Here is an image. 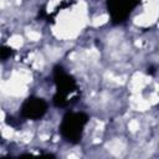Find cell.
<instances>
[{
	"label": "cell",
	"instance_id": "cell-2",
	"mask_svg": "<svg viewBox=\"0 0 159 159\" xmlns=\"http://www.w3.org/2000/svg\"><path fill=\"white\" fill-rule=\"evenodd\" d=\"M108 150L113 154V155H117V157H119V155H123V153H124V150H125V144L120 140V139H118V138H116V139H113L111 143H108Z\"/></svg>",
	"mask_w": 159,
	"mask_h": 159
},
{
	"label": "cell",
	"instance_id": "cell-15",
	"mask_svg": "<svg viewBox=\"0 0 159 159\" xmlns=\"http://www.w3.org/2000/svg\"><path fill=\"white\" fill-rule=\"evenodd\" d=\"M4 117H5V114H4V112L1 111V120H4Z\"/></svg>",
	"mask_w": 159,
	"mask_h": 159
},
{
	"label": "cell",
	"instance_id": "cell-4",
	"mask_svg": "<svg viewBox=\"0 0 159 159\" xmlns=\"http://www.w3.org/2000/svg\"><path fill=\"white\" fill-rule=\"evenodd\" d=\"M149 106H150L149 101H145V99L140 98L139 96H134L133 97V107L137 111H147L149 108Z\"/></svg>",
	"mask_w": 159,
	"mask_h": 159
},
{
	"label": "cell",
	"instance_id": "cell-16",
	"mask_svg": "<svg viewBox=\"0 0 159 159\" xmlns=\"http://www.w3.org/2000/svg\"><path fill=\"white\" fill-rule=\"evenodd\" d=\"M158 26H159V24H158Z\"/></svg>",
	"mask_w": 159,
	"mask_h": 159
},
{
	"label": "cell",
	"instance_id": "cell-9",
	"mask_svg": "<svg viewBox=\"0 0 159 159\" xmlns=\"http://www.w3.org/2000/svg\"><path fill=\"white\" fill-rule=\"evenodd\" d=\"M26 36L31 40V41H39L41 39V34L37 32V31H34V30H30L26 32Z\"/></svg>",
	"mask_w": 159,
	"mask_h": 159
},
{
	"label": "cell",
	"instance_id": "cell-14",
	"mask_svg": "<svg viewBox=\"0 0 159 159\" xmlns=\"http://www.w3.org/2000/svg\"><path fill=\"white\" fill-rule=\"evenodd\" d=\"M158 99H159V97H158L157 94H152V96H150V99H149V103H150V104H155V103L158 102Z\"/></svg>",
	"mask_w": 159,
	"mask_h": 159
},
{
	"label": "cell",
	"instance_id": "cell-5",
	"mask_svg": "<svg viewBox=\"0 0 159 159\" xmlns=\"http://www.w3.org/2000/svg\"><path fill=\"white\" fill-rule=\"evenodd\" d=\"M134 22L137 24V25H139V26H148V25H150V24H153L154 21L144 12V14H142V15H139V16H137L135 19H134Z\"/></svg>",
	"mask_w": 159,
	"mask_h": 159
},
{
	"label": "cell",
	"instance_id": "cell-13",
	"mask_svg": "<svg viewBox=\"0 0 159 159\" xmlns=\"http://www.w3.org/2000/svg\"><path fill=\"white\" fill-rule=\"evenodd\" d=\"M61 0H50V2L47 4V11H53V9L60 4Z\"/></svg>",
	"mask_w": 159,
	"mask_h": 159
},
{
	"label": "cell",
	"instance_id": "cell-7",
	"mask_svg": "<svg viewBox=\"0 0 159 159\" xmlns=\"http://www.w3.org/2000/svg\"><path fill=\"white\" fill-rule=\"evenodd\" d=\"M17 78H20L24 83H29L30 81H31V73L29 72V71H26V70H20V71H16L15 73H14Z\"/></svg>",
	"mask_w": 159,
	"mask_h": 159
},
{
	"label": "cell",
	"instance_id": "cell-10",
	"mask_svg": "<svg viewBox=\"0 0 159 159\" xmlns=\"http://www.w3.org/2000/svg\"><path fill=\"white\" fill-rule=\"evenodd\" d=\"M1 134H2V137L4 138H7V139H10L12 135H14V129L12 128H10V127H2V129H1Z\"/></svg>",
	"mask_w": 159,
	"mask_h": 159
},
{
	"label": "cell",
	"instance_id": "cell-8",
	"mask_svg": "<svg viewBox=\"0 0 159 159\" xmlns=\"http://www.w3.org/2000/svg\"><path fill=\"white\" fill-rule=\"evenodd\" d=\"M108 21V15H101V16H97L93 21H92V25L93 26H101V25H104L106 22Z\"/></svg>",
	"mask_w": 159,
	"mask_h": 159
},
{
	"label": "cell",
	"instance_id": "cell-6",
	"mask_svg": "<svg viewBox=\"0 0 159 159\" xmlns=\"http://www.w3.org/2000/svg\"><path fill=\"white\" fill-rule=\"evenodd\" d=\"M7 43H9L11 47H14V48H20V47L24 45V40H22V37H21L20 35H14V36H11V37L9 39Z\"/></svg>",
	"mask_w": 159,
	"mask_h": 159
},
{
	"label": "cell",
	"instance_id": "cell-12",
	"mask_svg": "<svg viewBox=\"0 0 159 159\" xmlns=\"http://www.w3.org/2000/svg\"><path fill=\"white\" fill-rule=\"evenodd\" d=\"M128 128H129V130H130V132H137V130L139 129V122H138V120H135V119L130 120V122H129V124H128Z\"/></svg>",
	"mask_w": 159,
	"mask_h": 159
},
{
	"label": "cell",
	"instance_id": "cell-1",
	"mask_svg": "<svg viewBox=\"0 0 159 159\" xmlns=\"http://www.w3.org/2000/svg\"><path fill=\"white\" fill-rule=\"evenodd\" d=\"M2 88H4V92H7L9 94L20 96V94L25 93V91H26V83H24L20 78H17L15 75H12V77L7 82H5L2 84Z\"/></svg>",
	"mask_w": 159,
	"mask_h": 159
},
{
	"label": "cell",
	"instance_id": "cell-11",
	"mask_svg": "<svg viewBox=\"0 0 159 159\" xmlns=\"http://www.w3.org/2000/svg\"><path fill=\"white\" fill-rule=\"evenodd\" d=\"M42 66H43V58H42L41 55H39V56L34 60V67L37 68V70H40Z\"/></svg>",
	"mask_w": 159,
	"mask_h": 159
},
{
	"label": "cell",
	"instance_id": "cell-3",
	"mask_svg": "<svg viewBox=\"0 0 159 159\" xmlns=\"http://www.w3.org/2000/svg\"><path fill=\"white\" fill-rule=\"evenodd\" d=\"M148 82V78L144 77L143 75L140 73H135L133 77H132V81H130V88L133 92H139L144 86L145 83Z\"/></svg>",
	"mask_w": 159,
	"mask_h": 159
}]
</instances>
